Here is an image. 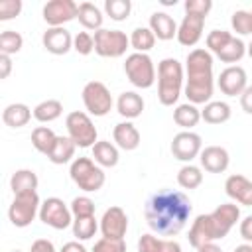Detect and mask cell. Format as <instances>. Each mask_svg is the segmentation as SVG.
Returning <instances> with one entry per match:
<instances>
[{
  "label": "cell",
  "mask_w": 252,
  "mask_h": 252,
  "mask_svg": "<svg viewBox=\"0 0 252 252\" xmlns=\"http://www.w3.org/2000/svg\"><path fill=\"white\" fill-rule=\"evenodd\" d=\"M230 37H232V33L230 32H224V30H213V32H209V35H207V47H209V51H213L217 55L228 43Z\"/></svg>",
  "instance_id": "60d3db41"
},
{
  "label": "cell",
  "mask_w": 252,
  "mask_h": 252,
  "mask_svg": "<svg viewBox=\"0 0 252 252\" xmlns=\"http://www.w3.org/2000/svg\"><path fill=\"white\" fill-rule=\"evenodd\" d=\"M244 53H246V45H244V41L240 39V37H230L228 39V43L217 53V57L222 61V63H236V61H240L242 57H244Z\"/></svg>",
  "instance_id": "d6a6232c"
},
{
  "label": "cell",
  "mask_w": 252,
  "mask_h": 252,
  "mask_svg": "<svg viewBox=\"0 0 252 252\" xmlns=\"http://www.w3.org/2000/svg\"><path fill=\"white\" fill-rule=\"evenodd\" d=\"M203 150V142H201V136L191 132V130H183L179 134L173 136V142H171V154L175 159L179 161H189L195 159Z\"/></svg>",
  "instance_id": "4fadbf2b"
},
{
  "label": "cell",
  "mask_w": 252,
  "mask_h": 252,
  "mask_svg": "<svg viewBox=\"0 0 252 252\" xmlns=\"http://www.w3.org/2000/svg\"><path fill=\"white\" fill-rule=\"evenodd\" d=\"M37 183H39V179L33 169H18L10 177V189L14 191V195L32 193L37 189Z\"/></svg>",
  "instance_id": "d4e9b609"
},
{
  "label": "cell",
  "mask_w": 252,
  "mask_h": 252,
  "mask_svg": "<svg viewBox=\"0 0 252 252\" xmlns=\"http://www.w3.org/2000/svg\"><path fill=\"white\" fill-rule=\"evenodd\" d=\"M240 106L246 114H252V85L244 89V93L240 94Z\"/></svg>",
  "instance_id": "c3c4849f"
},
{
  "label": "cell",
  "mask_w": 252,
  "mask_h": 252,
  "mask_svg": "<svg viewBox=\"0 0 252 252\" xmlns=\"http://www.w3.org/2000/svg\"><path fill=\"white\" fill-rule=\"evenodd\" d=\"M41 14L49 28H63V24L79 16V4L73 0H49Z\"/></svg>",
  "instance_id": "7c38bea8"
},
{
  "label": "cell",
  "mask_w": 252,
  "mask_h": 252,
  "mask_svg": "<svg viewBox=\"0 0 252 252\" xmlns=\"http://www.w3.org/2000/svg\"><path fill=\"white\" fill-rule=\"evenodd\" d=\"M144 215L148 226L154 232L161 236H173L185 228L191 217V201L181 191L161 189L148 199Z\"/></svg>",
  "instance_id": "6da1fadb"
},
{
  "label": "cell",
  "mask_w": 252,
  "mask_h": 252,
  "mask_svg": "<svg viewBox=\"0 0 252 252\" xmlns=\"http://www.w3.org/2000/svg\"><path fill=\"white\" fill-rule=\"evenodd\" d=\"M246 53H248V55H250V59H252V41L246 45Z\"/></svg>",
  "instance_id": "db71d44e"
},
{
  "label": "cell",
  "mask_w": 252,
  "mask_h": 252,
  "mask_svg": "<svg viewBox=\"0 0 252 252\" xmlns=\"http://www.w3.org/2000/svg\"><path fill=\"white\" fill-rule=\"evenodd\" d=\"M65 126H67L69 138L75 142L77 148H93L98 142L96 140V128H94V124L87 112H81V110L69 112L65 118Z\"/></svg>",
  "instance_id": "52a82bcc"
},
{
  "label": "cell",
  "mask_w": 252,
  "mask_h": 252,
  "mask_svg": "<svg viewBox=\"0 0 252 252\" xmlns=\"http://www.w3.org/2000/svg\"><path fill=\"white\" fill-rule=\"evenodd\" d=\"M238 232H240V236H242L246 242H252V215H248V217H244V219L240 220Z\"/></svg>",
  "instance_id": "bcb514c9"
},
{
  "label": "cell",
  "mask_w": 252,
  "mask_h": 252,
  "mask_svg": "<svg viewBox=\"0 0 252 252\" xmlns=\"http://www.w3.org/2000/svg\"><path fill=\"white\" fill-rule=\"evenodd\" d=\"M224 191L226 195L244 205V207H252V181L240 173H234V175H228L226 181H224Z\"/></svg>",
  "instance_id": "ac0fdd59"
},
{
  "label": "cell",
  "mask_w": 252,
  "mask_h": 252,
  "mask_svg": "<svg viewBox=\"0 0 252 252\" xmlns=\"http://www.w3.org/2000/svg\"><path fill=\"white\" fill-rule=\"evenodd\" d=\"M124 73L138 89H150L156 81V67L148 53H130L124 61Z\"/></svg>",
  "instance_id": "8992f818"
},
{
  "label": "cell",
  "mask_w": 252,
  "mask_h": 252,
  "mask_svg": "<svg viewBox=\"0 0 252 252\" xmlns=\"http://www.w3.org/2000/svg\"><path fill=\"white\" fill-rule=\"evenodd\" d=\"M83 104L93 116H106L112 108V94L100 81H89L83 87Z\"/></svg>",
  "instance_id": "30bf717a"
},
{
  "label": "cell",
  "mask_w": 252,
  "mask_h": 252,
  "mask_svg": "<svg viewBox=\"0 0 252 252\" xmlns=\"http://www.w3.org/2000/svg\"><path fill=\"white\" fill-rule=\"evenodd\" d=\"M112 138H114L116 146L122 148V150H126V152H132V150H136V148L140 146V132H138V128H136L132 122H128V120L114 126Z\"/></svg>",
  "instance_id": "44dd1931"
},
{
  "label": "cell",
  "mask_w": 252,
  "mask_h": 252,
  "mask_svg": "<svg viewBox=\"0 0 252 252\" xmlns=\"http://www.w3.org/2000/svg\"><path fill=\"white\" fill-rule=\"evenodd\" d=\"M41 43L53 55H65L73 49V37L65 28H47L41 35Z\"/></svg>",
  "instance_id": "e0dca14e"
},
{
  "label": "cell",
  "mask_w": 252,
  "mask_h": 252,
  "mask_svg": "<svg viewBox=\"0 0 252 252\" xmlns=\"http://www.w3.org/2000/svg\"><path fill=\"white\" fill-rule=\"evenodd\" d=\"M75 142L69 136H57V142L53 146V150L49 152V161L55 165H63L67 161H71V158L75 156Z\"/></svg>",
  "instance_id": "4316f807"
},
{
  "label": "cell",
  "mask_w": 252,
  "mask_h": 252,
  "mask_svg": "<svg viewBox=\"0 0 252 252\" xmlns=\"http://www.w3.org/2000/svg\"><path fill=\"white\" fill-rule=\"evenodd\" d=\"M22 12V0H2L0 2V20L8 22Z\"/></svg>",
  "instance_id": "ee69618b"
},
{
  "label": "cell",
  "mask_w": 252,
  "mask_h": 252,
  "mask_svg": "<svg viewBox=\"0 0 252 252\" xmlns=\"http://www.w3.org/2000/svg\"><path fill=\"white\" fill-rule=\"evenodd\" d=\"M183 89V67L177 59L165 57L158 65V98L163 106H173Z\"/></svg>",
  "instance_id": "277c9868"
},
{
  "label": "cell",
  "mask_w": 252,
  "mask_h": 252,
  "mask_svg": "<svg viewBox=\"0 0 252 252\" xmlns=\"http://www.w3.org/2000/svg\"><path fill=\"white\" fill-rule=\"evenodd\" d=\"M230 26L236 33L240 35H252V20H250V12L246 10H236L230 18Z\"/></svg>",
  "instance_id": "f35d334b"
},
{
  "label": "cell",
  "mask_w": 252,
  "mask_h": 252,
  "mask_svg": "<svg viewBox=\"0 0 252 252\" xmlns=\"http://www.w3.org/2000/svg\"><path fill=\"white\" fill-rule=\"evenodd\" d=\"M71 213L75 219L79 217H94V201L81 195V197H75L71 201Z\"/></svg>",
  "instance_id": "ab89813d"
},
{
  "label": "cell",
  "mask_w": 252,
  "mask_h": 252,
  "mask_svg": "<svg viewBox=\"0 0 252 252\" xmlns=\"http://www.w3.org/2000/svg\"><path fill=\"white\" fill-rule=\"evenodd\" d=\"M187 83H185V96L191 104H207L213 96V55L207 49H193L185 59Z\"/></svg>",
  "instance_id": "3957f363"
},
{
  "label": "cell",
  "mask_w": 252,
  "mask_h": 252,
  "mask_svg": "<svg viewBox=\"0 0 252 252\" xmlns=\"http://www.w3.org/2000/svg\"><path fill=\"white\" fill-rule=\"evenodd\" d=\"M203 28H205V18L197 14H185L181 24L177 26V41L185 47H193L199 43L203 37Z\"/></svg>",
  "instance_id": "2e32d148"
},
{
  "label": "cell",
  "mask_w": 252,
  "mask_h": 252,
  "mask_svg": "<svg viewBox=\"0 0 252 252\" xmlns=\"http://www.w3.org/2000/svg\"><path fill=\"white\" fill-rule=\"evenodd\" d=\"M138 252H181V244L154 234H142L138 240Z\"/></svg>",
  "instance_id": "cb8c5ba5"
},
{
  "label": "cell",
  "mask_w": 252,
  "mask_h": 252,
  "mask_svg": "<svg viewBox=\"0 0 252 252\" xmlns=\"http://www.w3.org/2000/svg\"><path fill=\"white\" fill-rule=\"evenodd\" d=\"M12 71V59L10 55H2L0 53V79H8Z\"/></svg>",
  "instance_id": "681fc988"
},
{
  "label": "cell",
  "mask_w": 252,
  "mask_h": 252,
  "mask_svg": "<svg viewBox=\"0 0 252 252\" xmlns=\"http://www.w3.org/2000/svg\"><path fill=\"white\" fill-rule=\"evenodd\" d=\"M197 252H222L220 246H217L215 242H209V244H203L197 248Z\"/></svg>",
  "instance_id": "816d5d0a"
},
{
  "label": "cell",
  "mask_w": 252,
  "mask_h": 252,
  "mask_svg": "<svg viewBox=\"0 0 252 252\" xmlns=\"http://www.w3.org/2000/svg\"><path fill=\"white\" fill-rule=\"evenodd\" d=\"M240 219V209L234 203H222L209 215H199L189 228V244L197 250L203 244L224 238Z\"/></svg>",
  "instance_id": "7a4b0ae2"
},
{
  "label": "cell",
  "mask_w": 252,
  "mask_h": 252,
  "mask_svg": "<svg viewBox=\"0 0 252 252\" xmlns=\"http://www.w3.org/2000/svg\"><path fill=\"white\" fill-rule=\"evenodd\" d=\"M30 252H55V246L47 238H37V240H33Z\"/></svg>",
  "instance_id": "7dc6e473"
},
{
  "label": "cell",
  "mask_w": 252,
  "mask_h": 252,
  "mask_svg": "<svg viewBox=\"0 0 252 252\" xmlns=\"http://www.w3.org/2000/svg\"><path fill=\"white\" fill-rule=\"evenodd\" d=\"M55 142H57V134H55L51 128H47V126H37V128H33V132H32V146H33L39 154L49 156V152L53 150Z\"/></svg>",
  "instance_id": "4dcf8cb0"
},
{
  "label": "cell",
  "mask_w": 252,
  "mask_h": 252,
  "mask_svg": "<svg viewBox=\"0 0 252 252\" xmlns=\"http://www.w3.org/2000/svg\"><path fill=\"white\" fill-rule=\"evenodd\" d=\"M63 112V104L57 100V98H47V100H41L35 108H33V118L37 122H53L61 116Z\"/></svg>",
  "instance_id": "1f68e13d"
},
{
  "label": "cell",
  "mask_w": 252,
  "mask_h": 252,
  "mask_svg": "<svg viewBox=\"0 0 252 252\" xmlns=\"http://www.w3.org/2000/svg\"><path fill=\"white\" fill-rule=\"evenodd\" d=\"M104 12H106V16H110V20L122 22L130 16L132 2L130 0H106L104 2Z\"/></svg>",
  "instance_id": "74e56055"
},
{
  "label": "cell",
  "mask_w": 252,
  "mask_h": 252,
  "mask_svg": "<svg viewBox=\"0 0 252 252\" xmlns=\"http://www.w3.org/2000/svg\"><path fill=\"white\" fill-rule=\"evenodd\" d=\"M250 20H252V10H250Z\"/></svg>",
  "instance_id": "11a10c76"
},
{
  "label": "cell",
  "mask_w": 252,
  "mask_h": 252,
  "mask_svg": "<svg viewBox=\"0 0 252 252\" xmlns=\"http://www.w3.org/2000/svg\"><path fill=\"white\" fill-rule=\"evenodd\" d=\"M93 158L102 167H114L118 163V148L106 140H100L93 146Z\"/></svg>",
  "instance_id": "f1b7e54d"
},
{
  "label": "cell",
  "mask_w": 252,
  "mask_h": 252,
  "mask_svg": "<svg viewBox=\"0 0 252 252\" xmlns=\"http://www.w3.org/2000/svg\"><path fill=\"white\" fill-rule=\"evenodd\" d=\"M24 37L14 30H4L0 33V53L2 55H14L22 49Z\"/></svg>",
  "instance_id": "8d00e7d4"
},
{
  "label": "cell",
  "mask_w": 252,
  "mask_h": 252,
  "mask_svg": "<svg viewBox=\"0 0 252 252\" xmlns=\"http://www.w3.org/2000/svg\"><path fill=\"white\" fill-rule=\"evenodd\" d=\"M234 252H252V244H250V242H244V244L236 246Z\"/></svg>",
  "instance_id": "f5cc1de1"
},
{
  "label": "cell",
  "mask_w": 252,
  "mask_h": 252,
  "mask_svg": "<svg viewBox=\"0 0 252 252\" xmlns=\"http://www.w3.org/2000/svg\"><path fill=\"white\" fill-rule=\"evenodd\" d=\"M73 49L79 53V55H89L94 51V37L89 33V32H79L75 37H73Z\"/></svg>",
  "instance_id": "b9f144b4"
},
{
  "label": "cell",
  "mask_w": 252,
  "mask_h": 252,
  "mask_svg": "<svg viewBox=\"0 0 252 252\" xmlns=\"http://www.w3.org/2000/svg\"><path fill=\"white\" fill-rule=\"evenodd\" d=\"M177 183L183 187V189H197L201 183H203V173H201V167L197 165H183L179 171H177Z\"/></svg>",
  "instance_id": "e575fe53"
},
{
  "label": "cell",
  "mask_w": 252,
  "mask_h": 252,
  "mask_svg": "<svg viewBox=\"0 0 252 252\" xmlns=\"http://www.w3.org/2000/svg\"><path fill=\"white\" fill-rule=\"evenodd\" d=\"M69 175L73 179V183L87 191V193H94L98 191L104 181H106V175L104 171L91 159V158H77L71 161V167H69Z\"/></svg>",
  "instance_id": "5b68a950"
},
{
  "label": "cell",
  "mask_w": 252,
  "mask_h": 252,
  "mask_svg": "<svg viewBox=\"0 0 252 252\" xmlns=\"http://www.w3.org/2000/svg\"><path fill=\"white\" fill-rule=\"evenodd\" d=\"M211 8H213L211 0H185V14H197V16L207 18Z\"/></svg>",
  "instance_id": "f6af8a7d"
},
{
  "label": "cell",
  "mask_w": 252,
  "mask_h": 252,
  "mask_svg": "<svg viewBox=\"0 0 252 252\" xmlns=\"http://www.w3.org/2000/svg\"><path fill=\"white\" fill-rule=\"evenodd\" d=\"M217 81H219V89L226 96H236V94L240 96L244 93V89L248 87L246 71L240 65H230V67L222 69Z\"/></svg>",
  "instance_id": "9a60e30c"
},
{
  "label": "cell",
  "mask_w": 252,
  "mask_h": 252,
  "mask_svg": "<svg viewBox=\"0 0 252 252\" xmlns=\"http://www.w3.org/2000/svg\"><path fill=\"white\" fill-rule=\"evenodd\" d=\"M116 108H118V114L128 120L138 118L144 110V98L134 91H124L116 100Z\"/></svg>",
  "instance_id": "7402d4cb"
},
{
  "label": "cell",
  "mask_w": 252,
  "mask_h": 252,
  "mask_svg": "<svg viewBox=\"0 0 252 252\" xmlns=\"http://www.w3.org/2000/svg\"><path fill=\"white\" fill-rule=\"evenodd\" d=\"M39 220L55 230H65L73 224V213L71 207L63 203L59 197H47L39 207Z\"/></svg>",
  "instance_id": "8fae6325"
},
{
  "label": "cell",
  "mask_w": 252,
  "mask_h": 252,
  "mask_svg": "<svg viewBox=\"0 0 252 252\" xmlns=\"http://www.w3.org/2000/svg\"><path fill=\"white\" fill-rule=\"evenodd\" d=\"M94 53L100 57H122L130 45V37L122 30H104L100 28L94 32Z\"/></svg>",
  "instance_id": "9c48e42d"
},
{
  "label": "cell",
  "mask_w": 252,
  "mask_h": 252,
  "mask_svg": "<svg viewBox=\"0 0 252 252\" xmlns=\"http://www.w3.org/2000/svg\"><path fill=\"white\" fill-rule=\"evenodd\" d=\"M128 230V215L124 213L122 207H110L104 211L100 219V232L104 238H114V240H124Z\"/></svg>",
  "instance_id": "5bb4252c"
},
{
  "label": "cell",
  "mask_w": 252,
  "mask_h": 252,
  "mask_svg": "<svg viewBox=\"0 0 252 252\" xmlns=\"http://www.w3.org/2000/svg\"><path fill=\"white\" fill-rule=\"evenodd\" d=\"M61 252H89V250H87L83 244H79L77 240H73V242H67V244H63Z\"/></svg>",
  "instance_id": "f907efd6"
},
{
  "label": "cell",
  "mask_w": 252,
  "mask_h": 252,
  "mask_svg": "<svg viewBox=\"0 0 252 252\" xmlns=\"http://www.w3.org/2000/svg\"><path fill=\"white\" fill-rule=\"evenodd\" d=\"M93 252H126V242L124 240H114V238H100L94 242Z\"/></svg>",
  "instance_id": "7bdbcfd3"
},
{
  "label": "cell",
  "mask_w": 252,
  "mask_h": 252,
  "mask_svg": "<svg viewBox=\"0 0 252 252\" xmlns=\"http://www.w3.org/2000/svg\"><path fill=\"white\" fill-rule=\"evenodd\" d=\"M32 108L24 102H12L2 110V122L10 128H22L32 118Z\"/></svg>",
  "instance_id": "603a6c76"
},
{
  "label": "cell",
  "mask_w": 252,
  "mask_h": 252,
  "mask_svg": "<svg viewBox=\"0 0 252 252\" xmlns=\"http://www.w3.org/2000/svg\"><path fill=\"white\" fill-rule=\"evenodd\" d=\"M150 30L154 32L156 39L169 41L177 37V24L167 12H154L150 16Z\"/></svg>",
  "instance_id": "ffe728a7"
},
{
  "label": "cell",
  "mask_w": 252,
  "mask_h": 252,
  "mask_svg": "<svg viewBox=\"0 0 252 252\" xmlns=\"http://www.w3.org/2000/svg\"><path fill=\"white\" fill-rule=\"evenodd\" d=\"M130 45L136 49V53H148L156 45V35L150 28H136L130 35Z\"/></svg>",
  "instance_id": "836d02e7"
},
{
  "label": "cell",
  "mask_w": 252,
  "mask_h": 252,
  "mask_svg": "<svg viewBox=\"0 0 252 252\" xmlns=\"http://www.w3.org/2000/svg\"><path fill=\"white\" fill-rule=\"evenodd\" d=\"M98 224L94 217H79L73 220V236L77 240H89L94 236Z\"/></svg>",
  "instance_id": "d590c367"
},
{
  "label": "cell",
  "mask_w": 252,
  "mask_h": 252,
  "mask_svg": "<svg viewBox=\"0 0 252 252\" xmlns=\"http://www.w3.org/2000/svg\"><path fill=\"white\" fill-rule=\"evenodd\" d=\"M201 118L207 124H222L230 118V106L222 100H211L201 110Z\"/></svg>",
  "instance_id": "f546056e"
},
{
  "label": "cell",
  "mask_w": 252,
  "mask_h": 252,
  "mask_svg": "<svg viewBox=\"0 0 252 252\" xmlns=\"http://www.w3.org/2000/svg\"><path fill=\"white\" fill-rule=\"evenodd\" d=\"M79 22L85 30H94L98 32L102 28V12L98 10V6H94L93 2H81L79 4Z\"/></svg>",
  "instance_id": "484cf974"
},
{
  "label": "cell",
  "mask_w": 252,
  "mask_h": 252,
  "mask_svg": "<svg viewBox=\"0 0 252 252\" xmlns=\"http://www.w3.org/2000/svg\"><path fill=\"white\" fill-rule=\"evenodd\" d=\"M39 207H41V201H39L37 191L14 195V201L8 209V219L14 226L24 228V226L32 224L35 215H39Z\"/></svg>",
  "instance_id": "ba28073f"
},
{
  "label": "cell",
  "mask_w": 252,
  "mask_h": 252,
  "mask_svg": "<svg viewBox=\"0 0 252 252\" xmlns=\"http://www.w3.org/2000/svg\"><path fill=\"white\" fill-rule=\"evenodd\" d=\"M201 120V110L191 104V102H185V104H179L175 110H173V122L177 126H181L183 130H191L193 126H197Z\"/></svg>",
  "instance_id": "83f0119b"
},
{
  "label": "cell",
  "mask_w": 252,
  "mask_h": 252,
  "mask_svg": "<svg viewBox=\"0 0 252 252\" xmlns=\"http://www.w3.org/2000/svg\"><path fill=\"white\" fill-rule=\"evenodd\" d=\"M201 165L209 173H222L230 163V156L222 146H207L199 154Z\"/></svg>",
  "instance_id": "d6986e66"
}]
</instances>
